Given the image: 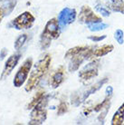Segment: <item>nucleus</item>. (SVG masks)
I'll list each match as a JSON object with an SVG mask.
<instances>
[{
	"instance_id": "f257e3e1",
	"label": "nucleus",
	"mask_w": 124,
	"mask_h": 125,
	"mask_svg": "<svg viewBox=\"0 0 124 125\" xmlns=\"http://www.w3.org/2000/svg\"><path fill=\"white\" fill-rule=\"evenodd\" d=\"M51 62H52V56L50 54H46L34 65L33 71L29 75V78H27V83L25 87V90L27 93L32 92L37 86L43 76L49 70Z\"/></svg>"
},
{
	"instance_id": "f03ea898",
	"label": "nucleus",
	"mask_w": 124,
	"mask_h": 125,
	"mask_svg": "<svg viewBox=\"0 0 124 125\" xmlns=\"http://www.w3.org/2000/svg\"><path fill=\"white\" fill-rule=\"evenodd\" d=\"M61 27L57 18H52L46 23L40 37V46L42 50H45L51 45L52 40H55L60 36Z\"/></svg>"
},
{
	"instance_id": "7ed1b4c3",
	"label": "nucleus",
	"mask_w": 124,
	"mask_h": 125,
	"mask_svg": "<svg viewBox=\"0 0 124 125\" xmlns=\"http://www.w3.org/2000/svg\"><path fill=\"white\" fill-rule=\"evenodd\" d=\"M49 100V95H45L43 97V99L40 101L36 106L32 109L31 114H30V122L29 124L39 125L45 122L47 118V112H46V105Z\"/></svg>"
},
{
	"instance_id": "20e7f679",
	"label": "nucleus",
	"mask_w": 124,
	"mask_h": 125,
	"mask_svg": "<svg viewBox=\"0 0 124 125\" xmlns=\"http://www.w3.org/2000/svg\"><path fill=\"white\" fill-rule=\"evenodd\" d=\"M32 66H33V58L28 57L27 59L25 60V62H23V64L20 66V68L18 69V71L15 75V78L13 81V84L15 87H21L27 81L28 74H29V72L31 71Z\"/></svg>"
},
{
	"instance_id": "39448f33",
	"label": "nucleus",
	"mask_w": 124,
	"mask_h": 125,
	"mask_svg": "<svg viewBox=\"0 0 124 125\" xmlns=\"http://www.w3.org/2000/svg\"><path fill=\"white\" fill-rule=\"evenodd\" d=\"M34 16L30 12H25L20 14L18 16L13 20V25L17 30H23V29H29L31 28L34 23Z\"/></svg>"
},
{
	"instance_id": "423d86ee",
	"label": "nucleus",
	"mask_w": 124,
	"mask_h": 125,
	"mask_svg": "<svg viewBox=\"0 0 124 125\" xmlns=\"http://www.w3.org/2000/svg\"><path fill=\"white\" fill-rule=\"evenodd\" d=\"M78 20L82 24H86V25L93 24V23L103 22L102 16L95 14L94 11L89 6H82L80 14L78 16Z\"/></svg>"
},
{
	"instance_id": "0eeeda50",
	"label": "nucleus",
	"mask_w": 124,
	"mask_h": 125,
	"mask_svg": "<svg viewBox=\"0 0 124 125\" xmlns=\"http://www.w3.org/2000/svg\"><path fill=\"white\" fill-rule=\"evenodd\" d=\"M99 63L100 62L98 60H93V62H89L88 64L84 66L79 72V78L81 79V81L88 82L92 79L95 78L99 73L98 72Z\"/></svg>"
},
{
	"instance_id": "6e6552de",
	"label": "nucleus",
	"mask_w": 124,
	"mask_h": 125,
	"mask_svg": "<svg viewBox=\"0 0 124 125\" xmlns=\"http://www.w3.org/2000/svg\"><path fill=\"white\" fill-rule=\"evenodd\" d=\"M77 13L74 8H70V7H64L60 11L58 15V23L61 28H64L67 25H71L73 23L76 19Z\"/></svg>"
},
{
	"instance_id": "1a4fd4ad",
	"label": "nucleus",
	"mask_w": 124,
	"mask_h": 125,
	"mask_svg": "<svg viewBox=\"0 0 124 125\" xmlns=\"http://www.w3.org/2000/svg\"><path fill=\"white\" fill-rule=\"evenodd\" d=\"M21 58V53H16L12 54L11 56L6 60V63H5V66H4V69L2 71V73H1V76H0V79L1 80H5L6 79L10 74L11 73L13 72V70L15 69L17 63H18L19 60Z\"/></svg>"
},
{
	"instance_id": "9d476101",
	"label": "nucleus",
	"mask_w": 124,
	"mask_h": 125,
	"mask_svg": "<svg viewBox=\"0 0 124 125\" xmlns=\"http://www.w3.org/2000/svg\"><path fill=\"white\" fill-rule=\"evenodd\" d=\"M64 68L63 66H60L59 68L56 70L54 73L52 75L50 79V85L53 89L58 88L64 81Z\"/></svg>"
},
{
	"instance_id": "9b49d317",
	"label": "nucleus",
	"mask_w": 124,
	"mask_h": 125,
	"mask_svg": "<svg viewBox=\"0 0 124 125\" xmlns=\"http://www.w3.org/2000/svg\"><path fill=\"white\" fill-rule=\"evenodd\" d=\"M85 52V51H84ZM84 52L83 53L77 54L75 56L70 58V62H69L68 70L69 72L73 73L75 71H77L78 69L80 68L81 64L83 62V61L85 60V56H84Z\"/></svg>"
},
{
	"instance_id": "f8f14e48",
	"label": "nucleus",
	"mask_w": 124,
	"mask_h": 125,
	"mask_svg": "<svg viewBox=\"0 0 124 125\" xmlns=\"http://www.w3.org/2000/svg\"><path fill=\"white\" fill-rule=\"evenodd\" d=\"M17 0H0V8L3 10L4 16H9L16 8Z\"/></svg>"
},
{
	"instance_id": "ddd939ff",
	"label": "nucleus",
	"mask_w": 124,
	"mask_h": 125,
	"mask_svg": "<svg viewBox=\"0 0 124 125\" xmlns=\"http://www.w3.org/2000/svg\"><path fill=\"white\" fill-rule=\"evenodd\" d=\"M108 80H109V79L105 77V78L102 79L101 81L97 82L96 83H94L93 86H91V88H89V89H88V90H87V91L83 94V98H82V102L85 101L88 97L90 96V95H92V94H95L96 92L99 91L100 89H102V87H103V85L105 84V83H107Z\"/></svg>"
},
{
	"instance_id": "4468645a",
	"label": "nucleus",
	"mask_w": 124,
	"mask_h": 125,
	"mask_svg": "<svg viewBox=\"0 0 124 125\" xmlns=\"http://www.w3.org/2000/svg\"><path fill=\"white\" fill-rule=\"evenodd\" d=\"M124 122V103L119 107L112 119V125H121Z\"/></svg>"
},
{
	"instance_id": "2eb2a0df",
	"label": "nucleus",
	"mask_w": 124,
	"mask_h": 125,
	"mask_svg": "<svg viewBox=\"0 0 124 125\" xmlns=\"http://www.w3.org/2000/svg\"><path fill=\"white\" fill-rule=\"evenodd\" d=\"M108 7L113 12L124 15V0H109Z\"/></svg>"
},
{
	"instance_id": "dca6fc26",
	"label": "nucleus",
	"mask_w": 124,
	"mask_h": 125,
	"mask_svg": "<svg viewBox=\"0 0 124 125\" xmlns=\"http://www.w3.org/2000/svg\"><path fill=\"white\" fill-rule=\"evenodd\" d=\"M113 49H114V46L112 44H105V45H103L102 47H99L95 50H93V56L95 57H103L112 52Z\"/></svg>"
},
{
	"instance_id": "f3484780",
	"label": "nucleus",
	"mask_w": 124,
	"mask_h": 125,
	"mask_svg": "<svg viewBox=\"0 0 124 125\" xmlns=\"http://www.w3.org/2000/svg\"><path fill=\"white\" fill-rule=\"evenodd\" d=\"M89 48V46L87 45H81V46H74L72 48H70L64 54V58L65 59H70L72 57L75 56L77 54H80V53H83L84 51H86L87 49Z\"/></svg>"
},
{
	"instance_id": "a211bd4d",
	"label": "nucleus",
	"mask_w": 124,
	"mask_h": 125,
	"mask_svg": "<svg viewBox=\"0 0 124 125\" xmlns=\"http://www.w3.org/2000/svg\"><path fill=\"white\" fill-rule=\"evenodd\" d=\"M87 27H88V29L91 32H100L105 30L106 28H108L109 25L103 22H98V23H93V24H88Z\"/></svg>"
},
{
	"instance_id": "6ab92c4d",
	"label": "nucleus",
	"mask_w": 124,
	"mask_h": 125,
	"mask_svg": "<svg viewBox=\"0 0 124 125\" xmlns=\"http://www.w3.org/2000/svg\"><path fill=\"white\" fill-rule=\"evenodd\" d=\"M43 96H44V93H43V91L37 92V94H35V95L32 98V100L30 101V103H28L27 108H26V109H27V110H32L33 108H34V107L37 105L38 103H40V101L43 99Z\"/></svg>"
},
{
	"instance_id": "aec40b11",
	"label": "nucleus",
	"mask_w": 124,
	"mask_h": 125,
	"mask_svg": "<svg viewBox=\"0 0 124 125\" xmlns=\"http://www.w3.org/2000/svg\"><path fill=\"white\" fill-rule=\"evenodd\" d=\"M94 8H95V10H96L97 12L99 13L102 16H103V17H109V16H111V12L106 8L105 6H103L102 4L100 3L99 1L96 2Z\"/></svg>"
},
{
	"instance_id": "412c9836",
	"label": "nucleus",
	"mask_w": 124,
	"mask_h": 125,
	"mask_svg": "<svg viewBox=\"0 0 124 125\" xmlns=\"http://www.w3.org/2000/svg\"><path fill=\"white\" fill-rule=\"evenodd\" d=\"M27 38H28L27 34H21V35H19L18 37L16 38V40L15 41V44H14L15 49H16V50H20L22 47H23V45L25 44V42H26Z\"/></svg>"
},
{
	"instance_id": "4be33fe9",
	"label": "nucleus",
	"mask_w": 124,
	"mask_h": 125,
	"mask_svg": "<svg viewBox=\"0 0 124 125\" xmlns=\"http://www.w3.org/2000/svg\"><path fill=\"white\" fill-rule=\"evenodd\" d=\"M114 38L119 44H124V32L121 29H117L114 33Z\"/></svg>"
},
{
	"instance_id": "5701e85b",
	"label": "nucleus",
	"mask_w": 124,
	"mask_h": 125,
	"mask_svg": "<svg viewBox=\"0 0 124 125\" xmlns=\"http://www.w3.org/2000/svg\"><path fill=\"white\" fill-rule=\"evenodd\" d=\"M68 112V104L62 101L57 107V115H62Z\"/></svg>"
},
{
	"instance_id": "b1692460",
	"label": "nucleus",
	"mask_w": 124,
	"mask_h": 125,
	"mask_svg": "<svg viewBox=\"0 0 124 125\" xmlns=\"http://www.w3.org/2000/svg\"><path fill=\"white\" fill-rule=\"evenodd\" d=\"M106 37H107L106 34H103V35H90V36H88V39L94 42V43H99L101 41L106 39Z\"/></svg>"
},
{
	"instance_id": "393cba45",
	"label": "nucleus",
	"mask_w": 124,
	"mask_h": 125,
	"mask_svg": "<svg viewBox=\"0 0 124 125\" xmlns=\"http://www.w3.org/2000/svg\"><path fill=\"white\" fill-rule=\"evenodd\" d=\"M112 94H113V87L111 86V85L107 86V87H106V90H105V96L112 97Z\"/></svg>"
},
{
	"instance_id": "a878e982",
	"label": "nucleus",
	"mask_w": 124,
	"mask_h": 125,
	"mask_svg": "<svg viewBox=\"0 0 124 125\" xmlns=\"http://www.w3.org/2000/svg\"><path fill=\"white\" fill-rule=\"evenodd\" d=\"M7 53H8V51L6 48H3L0 51V61H3L5 59V57H6V55H7Z\"/></svg>"
},
{
	"instance_id": "bb28decb",
	"label": "nucleus",
	"mask_w": 124,
	"mask_h": 125,
	"mask_svg": "<svg viewBox=\"0 0 124 125\" xmlns=\"http://www.w3.org/2000/svg\"><path fill=\"white\" fill-rule=\"evenodd\" d=\"M4 17V13H3V10L0 8V23H1V21H2V19H3Z\"/></svg>"
}]
</instances>
